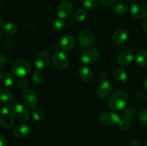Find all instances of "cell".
<instances>
[{
  "mask_svg": "<svg viewBox=\"0 0 147 146\" xmlns=\"http://www.w3.org/2000/svg\"><path fill=\"white\" fill-rule=\"evenodd\" d=\"M129 101V95L123 90H116L110 96L109 105L114 111H121L125 110Z\"/></svg>",
  "mask_w": 147,
  "mask_h": 146,
  "instance_id": "cell-1",
  "label": "cell"
},
{
  "mask_svg": "<svg viewBox=\"0 0 147 146\" xmlns=\"http://www.w3.org/2000/svg\"><path fill=\"white\" fill-rule=\"evenodd\" d=\"M11 70L14 75L22 77L30 72L31 70V65L29 62L24 59H17L11 64Z\"/></svg>",
  "mask_w": 147,
  "mask_h": 146,
  "instance_id": "cell-2",
  "label": "cell"
},
{
  "mask_svg": "<svg viewBox=\"0 0 147 146\" xmlns=\"http://www.w3.org/2000/svg\"><path fill=\"white\" fill-rule=\"evenodd\" d=\"M51 61V55L50 52L45 50L40 52L34 59V64L38 70H45L50 64Z\"/></svg>",
  "mask_w": 147,
  "mask_h": 146,
  "instance_id": "cell-3",
  "label": "cell"
},
{
  "mask_svg": "<svg viewBox=\"0 0 147 146\" xmlns=\"http://www.w3.org/2000/svg\"><path fill=\"white\" fill-rule=\"evenodd\" d=\"M14 125V115L7 107L0 109V125L6 129L12 127Z\"/></svg>",
  "mask_w": 147,
  "mask_h": 146,
  "instance_id": "cell-4",
  "label": "cell"
},
{
  "mask_svg": "<svg viewBox=\"0 0 147 146\" xmlns=\"http://www.w3.org/2000/svg\"><path fill=\"white\" fill-rule=\"evenodd\" d=\"M113 84L111 82L105 80L101 82L98 84L96 90V94L97 96L101 100H106V99L110 97L113 91Z\"/></svg>",
  "mask_w": 147,
  "mask_h": 146,
  "instance_id": "cell-5",
  "label": "cell"
},
{
  "mask_svg": "<svg viewBox=\"0 0 147 146\" xmlns=\"http://www.w3.org/2000/svg\"><path fill=\"white\" fill-rule=\"evenodd\" d=\"M53 64L57 69L64 70L69 65V60L67 55L63 52H56L52 57Z\"/></svg>",
  "mask_w": 147,
  "mask_h": 146,
  "instance_id": "cell-6",
  "label": "cell"
},
{
  "mask_svg": "<svg viewBox=\"0 0 147 146\" xmlns=\"http://www.w3.org/2000/svg\"><path fill=\"white\" fill-rule=\"evenodd\" d=\"M99 57H100V53L98 50L95 48H88L82 53L80 60L84 64H91L97 62Z\"/></svg>",
  "mask_w": 147,
  "mask_h": 146,
  "instance_id": "cell-7",
  "label": "cell"
},
{
  "mask_svg": "<svg viewBox=\"0 0 147 146\" xmlns=\"http://www.w3.org/2000/svg\"><path fill=\"white\" fill-rule=\"evenodd\" d=\"M12 114L17 120L26 122L30 119V113L25 106L21 104H15L12 107Z\"/></svg>",
  "mask_w": 147,
  "mask_h": 146,
  "instance_id": "cell-8",
  "label": "cell"
},
{
  "mask_svg": "<svg viewBox=\"0 0 147 146\" xmlns=\"http://www.w3.org/2000/svg\"><path fill=\"white\" fill-rule=\"evenodd\" d=\"M100 122L105 125H115L119 124L121 119L118 114L113 112H104L99 117Z\"/></svg>",
  "mask_w": 147,
  "mask_h": 146,
  "instance_id": "cell-9",
  "label": "cell"
},
{
  "mask_svg": "<svg viewBox=\"0 0 147 146\" xmlns=\"http://www.w3.org/2000/svg\"><path fill=\"white\" fill-rule=\"evenodd\" d=\"M129 11L132 17L137 19H143L147 17V7L140 3L134 4Z\"/></svg>",
  "mask_w": 147,
  "mask_h": 146,
  "instance_id": "cell-10",
  "label": "cell"
},
{
  "mask_svg": "<svg viewBox=\"0 0 147 146\" xmlns=\"http://www.w3.org/2000/svg\"><path fill=\"white\" fill-rule=\"evenodd\" d=\"M22 101L28 107H35L37 104L36 93L31 89H27L22 93Z\"/></svg>",
  "mask_w": 147,
  "mask_h": 146,
  "instance_id": "cell-11",
  "label": "cell"
},
{
  "mask_svg": "<svg viewBox=\"0 0 147 146\" xmlns=\"http://www.w3.org/2000/svg\"><path fill=\"white\" fill-rule=\"evenodd\" d=\"M73 11V5L68 1H63L60 3L57 9V14L61 19H67Z\"/></svg>",
  "mask_w": 147,
  "mask_h": 146,
  "instance_id": "cell-12",
  "label": "cell"
},
{
  "mask_svg": "<svg viewBox=\"0 0 147 146\" xmlns=\"http://www.w3.org/2000/svg\"><path fill=\"white\" fill-rule=\"evenodd\" d=\"M78 42L83 47H90L95 42L94 34L90 30H83L78 35Z\"/></svg>",
  "mask_w": 147,
  "mask_h": 146,
  "instance_id": "cell-13",
  "label": "cell"
},
{
  "mask_svg": "<svg viewBox=\"0 0 147 146\" xmlns=\"http://www.w3.org/2000/svg\"><path fill=\"white\" fill-rule=\"evenodd\" d=\"M32 129L29 125L27 124H20L16 126L13 130V134L16 137L23 138L30 135L31 133Z\"/></svg>",
  "mask_w": 147,
  "mask_h": 146,
  "instance_id": "cell-14",
  "label": "cell"
},
{
  "mask_svg": "<svg viewBox=\"0 0 147 146\" xmlns=\"http://www.w3.org/2000/svg\"><path fill=\"white\" fill-rule=\"evenodd\" d=\"M128 38V31L124 28H119L114 31L113 34V41L116 44H122L126 41Z\"/></svg>",
  "mask_w": 147,
  "mask_h": 146,
  "instance_id": "cell-15",
  "label": "cell"
},
{
  "mask_svg": "<svg viewBox=\"0 0 147 146\" xmlns=\"http://www.w3.org/2000/svg\"><path fill=\"white\" fill-rule=\"evenodd\" d=\"M76 44V39L72 35H65L60 40V47L64 51H69L74 47Z\"/></svg>",
  "mask_w": 147,
  "mask_h": 146,
  "instance_id": "cell-16",
  "label": "cell"
},
{
  "mask_svg": "<svg viewBox=\"0 0 147 146\" xmlns=\"http://www.w3.org/2000/svg\"><path fill=\"white\" fill-rule=\"evenodd\" d=\"M134 59V54L130 50L124 51L120 53L118 56V62L122 66H127L133 62Z\"/></svg>",
  "mask_w": 147,
  "mask_h": 146,
  "instance_id": "cell-17",
  "label": "cell"
},
{
  "mask_svg": "<svg viewBox=\"0 0 147 146\" xmlns=\"http://www.w3.org/2000/svg\"><path fill=\"white\" fill-rule=\"evenodd\" d=\"M78 74L80 80L84 82L88 83L93 80V72L90 68L86 66H81L78 69Z\"/></svg>",
  "mask_w": 147,
  "mask_h": 146,
  "instance_id": "cell-18",
  "label": "cell"
},
{
  "mask_svg": "<svg viewBox=\"0 0 147 146\" xmlns=\"http://www.w3.org/2000/svg\"><path fill=\"white\" fill-rule=\"evenodd\" d=\"M14 82V77L7 72L0 73V88H5L12 85Z\"/></svg>",
  "mask_w": 147,
  "mask_h": 146,
  "instance_id": "cell-19",
  "label": "cell"
},
{
  "mask_svg": "<svg viewBox=\"0 0 147 146\" xmlns=\"http://www.w3.org/2000/svg\"><path fill=\"white\" fill-rule=\"evenodd\" d=\"M113 77L116 81L120 83H126L128 79L127 73L122 68H116L113 72Z\"/></svg>",
  "mask_w": 147,
  "mask_h": 146,
  "instance_id": "cell-20",
  "label": "cell"
},
{
  "mask_svg": "<svg viewBox=\"0 0 147 146\" xmlns=\"http://www.w3.org/2000/svg\"><path fill=\"white\" fill-rule=\"evenodd\" d=\"M136 63L142 67H147V50L139 52L136 57Z\"/></svg>",
  "mask_w": 147,
  "mask_h": 146,
  "instance_id": "cell-21",
  "label": "cell"
},
{
  "mask_svg": "<svg viewBox=\"0 0 147 146\" xmlns=\"http://www.w3.org/2000/svg\"><path fill=\"white\" fill-rule=\"evenodd\" d=\"M113 12L118 16H123L128 12V7L123 3H117L113 7Z\"/></svg>",
  "mask_w": 147,
  "mask_h": 146,
  "instance_id": "cell-22",
  "label": "cell"
},
{
  "mask_svg": "<svg viewBox=\"0 0 147 146\" xmlns=\"http://www.w3.org/2000/svg\"><path fill=\"white\" fill-rule=\"evenodd\" d=\"M3 31L7 35H14L17 31V27L13 23H6L2 27Z\"/></svg>",
  "mask_w": 147,
  "mask_h": 146,
  "instance_id": "cell-23",
  "label": "cell"
},
{
  "mask_svg": "<svg viewBox=\"0 0 147 146\" xmlns=\"http://www.w3.org/2000/svg\"><path fill=\"white\" fill-rule=\"evenodd\" d=\"M12 97V92L9 89H3L0 90V102L4 103L9 101Z\"/></svg>",
  "mask_w": 147,
  "mask_h": 146,
  "instance_id": "cell-24",
  "label": "cell"
},
{
  "mask_svg": "<svg viewBox=\"0 0 147 146\" xmlns=\"http://www.w3.org/2000/svg\"><path fill=\"white\" fill-rule=\"evenodd\" d=\"M32 78L33 82L37 84H42L45 81L44 74L39 70L34 71V72L32 73Z\"/></svg>",
  "mask_w": 147,
  "mask_h": 146,
  "instance_id": "cell-25",
  "label": "cell"
},
{
  "mask_svg": "<svg viewBox=\"0 0 147 146\" xmlns=\"http://www.w3.org/2000/svg\"><path fill=\"white\" fill-rule=\"evenodd\" d=\"M32 114V117L34 120L37 122H41L44 118V113L40 107H34Z\"/></svg>",
  "mask_w": 147,
  "mask_h": 146,
  "instance_id": "cell-26",
  "label": "cell"
},
{
  "mask_svg": "<svg viewBox=\"0 0 147 146\" xmlns=\"http://www.w3.org/2000/svg\"><path fill=\"white\" fill-rule=\"evenodd\" d=\"M88 16V11L85 9H78L74 13V19L77 21H83Z\"/></svg>",
  "mask_w": 147,
  "mask_h": 146,
  "instance_id": "cell-27",
  "label": "cell"
},
{
  "mask_svg": "<svg viewBox=\"0 0 147 146\" xmlns=\"http://www.w3.org/2000/svg\"><path fill=\"white\" fill-rule=\"evenodd\" d=\"M136 110L134 107L130 106L126 108H125L124 110V114H123V118L126 119V120H131V118H133L136 115Z\"/></svg>",
  "mask_w": 147,
  "mask_h": 146,
  "instance_id": "cell-28",
  "label": "cell"
},
{
  "mask_svg": "<svg viewBox=\"0 0 147 146\" xmlns=\"http://www.w3.org/2000/svg\"><path fill=\"white\" fill-rule=\"evenodd\" d=\"M65 27V23L61 19H56L52 23V28L56 31H60L64 29Z\"/></svg>",
  "mask_w": 147,
  "mask_h": 146,
  "instance_id": "cell-29",
  "label": "cell"
},
{
  "mask_svg": "<svg viewBox=\"0 0 147 146\" xmlns=\"http://www.w3.org/2000/svg\"><path fill=\"white\" fill-rule=\"evenodd\" d=\"M119 127L122 131H129L131 128V125L130 120H126V119H122L120 120L119 124Z\"/></svg>",
  "mask_w": 147,
  "mask_h": 146,
  "instance_id": "cell-30",
  "label": "cell"
},
{
  "mask_svg": "<svg viewBox=\"0 0 147 146\" xmlns=\"http://www.w3.org/2000/svg\"><path fill=\"white\" fill-rule=\"evenodd\" d=\"M98 1V0H81V4L85 8L91 9L97 6Z\"/></svg>",
  "mask_w": 147,
  "mask_h": 146,
  "instance_id": "cell-31",
  "label": "cell"
},
{
  "mask_svg": "<svg viewBox=\"0 0 147 146\" xmlns=\"http://www.w3.org/2000/svg\"><path fill=\"white\" fill-rule=\"evenodd\" d=\"M17 85L21 90H27L29 86V81L25 77H21L17 82Z\"/></svg>",
  "mask_w": 147,
  "mask_h": 146,
  "instance_id": "cell-32",
  "label": "cell"
},
{
  "mask_svg": "<svg viewBox=\"0 0 147 146\" xmlns=\"http://www.w3.org/2000/svg\"><path fill=\"white\" fill-rule=\"evenodd\" d=\"M139 119L140 123L144 125H147V110H142L139 114Z\"/></svg>",
  "mask_w": 147,
  "mask_h": 146,
  "instance_id": "cell-33",
  "label": "cell"
},
{
  "mask_svg": "<svg viewBox=\"0 0 147 146\" xmlns=\"http://www.w3.org/2000/svg\"><path fill=\"white\" fill-rule=\"evenodd\" d=\"M116 1L117 0H100V2L103 5L106 6V7H109V6H111L115 4Z\"/></svg>",
  "mask_w": 147,
  "mask_h": 146,
  "instance_id": "cell-34",
  "label": "cell"
},
{
  "mask_svg": "<svg viewBox=\"0 0 147 146\" xmlns=\"http://www.w3.org/2000/svg\"><path fill=\"white\" fill-rule=\"evenodd\" d=\"M7 64V60L3 54H0V68H2Z\"/></svg>",
  "mask_w": 147,
  "mask_h": 146,
  "instance_id": "cell-35",
  "label": "cell"
},
{
  "mask_svg": "<svg viewBox=\"0 0 147 146\" xmlns=\"http://www.w3.org/2000/svg\"><path fill=\"white\" fill-rule=\"evenodd\" d=\"M7 143L4 136L0 135V146H7Z\"/></svg>",
  "mask_w": 147,
  "mask_h": 146,
  "instance_id": "cell-36",
  "label": "cell"
},
{
  "mask_svg": "<svg viewBox=\"0 0 147 146\" xmlns=\"http://www.w3.org/2000/svg\"><path fill=\"white\" fill-rule=\"evenodd\" d=\"M128 146H140V144H139V142L136 141V140H132V141H131L130 143H129Z\"/></svg>",
  "mask_w": 147,
  "mask_h": 146,
  "instance_id": "cell-37",
  "label": "cell"
},
{
  "mask_svg": "<svg viewBox=\"0 0 147 146\" xmlns=\"http://www.w3.org/2000/svg\"><path fill=\"white\" fill-rule=\"evenodd\" d=\"M142 29H144V31L147 33V19L144 20L143 22H142Z\"/></svg>",
  "mask_w": 147,
  "mask_h": 146,
  "instance_id": "cell-38",
  "label": "cell"
},
{
  "mask_svg": "<svg viewBox=\"0 0 147 146\" xmlns=\"http://www.w3.org/2000/svg\"><path fill=\"white\" fill-rule=\"evenodd\" d=\"M137 98L140 100H143L145 98V94L144 93H139L137 95Z\"/></svg>",
  "mask_w": 147,
  "mask_h": 146,
  "instance_id": "cell-39",
  "label": "cell"
},
{
  "mask_svg": "<svg viewBox=\"0 0 147 146\" xmlns=\"http://www.w3.org/2000/svg\"><path fill=\"white\" fill-rule=\"evenodd\" d=\"M144 88L147 91V80L144 82Z\"/></svg>",
  "mask_w": 147,
  "mask_h": 146,
  "instance_id": "cell-40",
  "label": "cell"
},
{
  "mask_svg": "<svg viewBox=\"0 0 147 146\" xmlns=\"http://www.w3.org/2000/svg\"><path fill=\"white\" fill-rule=\"evenodd\" d=\"M3 22H4V20L2 19H0V24H2Z\"/></svg>",
  "mask_w": 147,
  "mask_h": 146,
  "instance_id": "cell-41",
  "label": "cell"
},
{
  "mask_svg": "<svg viewBox=\"0 0 147 146\" xmlns=\"http://www.w3.org/2000/svg\"><path fill=\"white\" fill-rule=\"evenodd\" d=\"M1 29H0V38H1Z\"/></svg>",
  "mask_w": 147,
  "mask_h": 146,
  "instance_id": "cell-42",
  "label": "cell"
},
{
  "mask_svg": "<svg viewBox=\"0 0 147 146\" xmlns=\"http://www.w3.org/2000/svg\"><path fill=\"white\" fill-rule=\"evenodd\" d=\"M70 1H78V0H70Z\"/></svg>",
  "mask_w": 147,
  "mask_h": 146,
  "instance_id": "cell-43",
  "label": "cell"
},
{
  "mask_svg": "<svg viewBox=\"0 0 147 146\" xmlns=\"http://www.w3.org/2000/svg\"><path fill=\"white\" fill-rule=\"evenodd\" d=\"M145 146H147V140L146 141V143H145Z\"/></svg>",
  "mask_w": 147,
  "mask_h": 146,
  "instance_id": "cell-44",
  "label": "cell"
},
{
  "mask_svg": "<svg viewBox=\"0 0 147 146\" xmlns=\"http://www.w3.org/2000/svg\"><path fill=\"white\" fill-rule=\"evenodd\" d=\"M1 1H2V0H0V4H1Z\"/></svg>",
  "mask_w": 147,
  "mask_h": 146,
  "instance_id": "cell-45",
  "label": "cell"
},
{
  "mask_svg": "<svg viewBox=\"0 0 147 146\" xmlns=\"http://www.w3.org/2000/svg\"><path fill=\"white\" fill-rule=\"evenodd\" d=\"M129 1H135V0H129Z\"/></svg>",
  "mask_w": 147,
  "mask_h": 146,
  "instance_id": "cell-46",
  "label": "cell"
},
{
  "mask_svg": "<svg viewBox=\"0 0 147 146\" xmlns=\"http://www.w3.org/2000/svg\"><path fill=\"white\" fill-rule=\"evenodd\" d=\"M146 102H147V97H146Z\"/></svg>",
  "mask_w": 147,
  "mask_h": 146,
  "instance_id": "cell-47",
  "label": "cell"
}]
</instances>
